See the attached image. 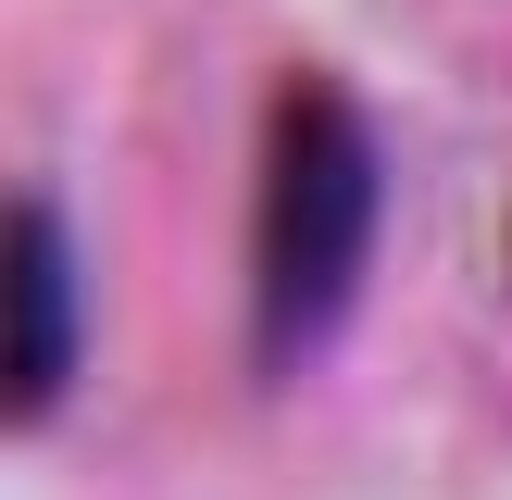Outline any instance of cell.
<instances>
[{
  "instance_id": "1",
  "label": "cell",
  "mask_w": 512,
  "mask_h": 500,
  "mask_svg": "<svg viewBox=\"0 0 512 500\" xmlns=\"http://www.w3.org/2000/svg\"><path fill=\"white\" fill-rule=\"evenodd\" d=\"M388 225V150L338 75H288L263 113V175H250V363L300 375L375 275Z\"/></svg>"
},
{
  "instance_id": "2",
  "label": "cell",
  "mask_w": 512,
  "mask_h": 500,
  "mask_svg": "<svg viewBox=\"0 0 512 500\" xmlns=\"http://www.w3.org/2000/svg\"><path fill=\"white\" fill-rule=\"evenodd\" d=\"M63 375H75V238L25 188V213H13V425H50Z\"/></svg>"
}]
</instances>
